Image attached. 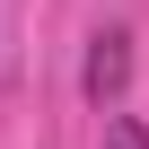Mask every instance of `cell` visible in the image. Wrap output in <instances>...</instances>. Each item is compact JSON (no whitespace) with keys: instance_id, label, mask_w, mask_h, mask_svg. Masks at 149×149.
<instances>
[{"instance_id":"cell-1","label":"cell","mask_w":149,"mask_h":149,"mask_svg":"<svg viewBox=\"0 0 149 149\" xmlns=\"http://www.w3.org/2000/svg\"><path fill=\"white\" fill-rule=\"evenodd\" d=\"M79 88H88L97 105H114V97L132 88V35H123V26L88 35V70H79Z\"/></svg>"},{"instance_id":"cell-2","label":"cell","mask_w":149,"mask_h":149,"mask_svg":"<svg viewBox=\"0 0 149 149\" xmlns=\"http://www.w3.org/2000/svg\"><path fill=\"white\" fill-rule=\"evenodd\" d=\"M105 149H149V123H132V114H105Z\"/></svg>"}]
</instances>
